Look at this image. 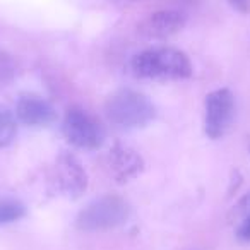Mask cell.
Returning a JSON list of instances; mask_svg holds the SVG:
<instances>
[{
    "mask_svg": "<svg viewBox=\"0 0 250 250\" xmlns=\"http://www.w3.org/2000/svg\"><path fill=\"white\" fill-rule=\"evenodd\" d=\"M130 70L139 79L178 81L192 76V63L180 50L156 46L134 55Z\"/></svg>",
    "mask_w": 250,
    "mask_h": 250,
    "instance_id": "1",
    "label": "cell"
},
{
    "mask_svg": "<svg viewBox=\"0 0 250 250\" xmlns=\"http://www.w3.org/2000/svg\"><path fill=\"white\" fill-rule=\"evenodd\" d=\"M104 111L108 120L120 129H141L156 117L153 101L134 89H118L110 94Z\"/></svg>",
    "mask_w": 250,
    "mask_h": 250,
    "instance_id": "2",
    "label": "cell"
},
{
    "mask_svg": "<svg viewBox=\"0 0 250 250\" xmlns=\"http://www.w3.org/2000/svg\"><path fill=\"white\" fill-rule=\"evenodd\" d=\"M129 204L118 195H101L77 214L76 226L83 231H104L120 226L129 218Z\"/></svg>",
    "mask_w": 250,
    "mask_h": 250,
    "instance_id": "3",
    "label": "cell"
},
{
    "mask_svg": "<svg viewBox=\"0 0 250 250\" xmlns=\"http://www.w3.org/2000/svg\"><path fill=\"white\" fill-rule=\"evenodd\" d=\"M62 132L65 139L79 149H98L104 139V132L96 118L79 106L67 110Z\"/></svg>",
    "mask_w": 250,
    "mask_h": 250,
    "instance_id": "4",
    "label": "cell"
},
{
    "mask_svg": "<svg viewBox=\"0 0 250 250\" xmlns=\"http://www.w3.org/2000/svg\"><path fill=\"white\" fill-rule=\"evenodd\" d=\"M204 130L211 139L223 137L235 118V98L229 89H216L204 100Z\"/></svg>",
    "mask_w": 250,
    "mask_h": 250,
    "instance_id": "5",
    "label": "cell"
},
{
    "mask_svg": "<svg viewBox=\"0 0 250 250\" xmlns=\"http://www.w3.org/2000/svg\"><path fill=\"white\" fill-rule=\"evenodd\" d=\"M52 184L67 197L77 199L87 188V175L76 156L62 153L53 167Z\"/></svg>",
    "mask_w": 250,
    "mask_h": 250,
    "instance_id": "6",
    "label": "cell"
},
{
    "mask_svg": "<svg viewBox=\"0 0 250 250\" xmlns=\"http://www.w3.org/2000/svg\"><path fill=\"white\" fill-rule=\"evenodd\" d=\"M108 168L118 184L132 180L143 171L144 161L137 151L125 144H113L108 153Z\"/></svg>",
    "mask_w": 250,
    "mask_h": 250,
    "instance_id": "7",
    "label": "cell"
},
{
    "mask_svg": "<svg viewBox=\"0 0 250 250\" xmlns=\"http://www.w3.org/2000/svg\"><path fill=\"white\" fill-rule=\"evenodd\" d=\"M16 117L29 127H48L57 120V111L38 94H22L16 106Z\"/></svg>",
    "mask_w": 250,
    "mask_h": 250,
    "instance_id": "8",
    "label": "cell"
},
{
    "mask_svg": "<svg viewBox=\"0 0 250 250\" xmlns=\"http://www.w3.org/2000/svg\"><path fill=\"white\" fill-rule=\"evenodd\" d=\"M185 26L184 14L177 11H158L139 24V33L147 40H165L177 35Z\"/></svg>",
    "mask_w": 250,
    "mask_h": 250,
    "instance_id": "9",
    "label": "cell"
},
{
    "mask_svg": "<svg viewBox=\"0 0 250 250\" xmlns=\"http://www.w3.org/2000/svg\"><path fill=\"white\" fill-rule=\"evenodd\" d=\"M18 134V122L12 110L0 103V149L7 147Z\"/></svg>",
    "mask_w": 250,
    "mask_h": 250,
    "instance_id": "10",
    "label": "cell"
},
{
    "mask_svg": "<svg viewBox=\"0 0 250 250\" xmlns=\"http://www.w3.org/2000/svg\"><path fill=\"white\" fill-rule=\"evenodd\" d=\"M238 219V238L250 242V194H247L231 212Z\"/></svg>",
    "mask_w": 250,
    "mask_h": 250,
    "instance_id": "11",
    "label": "cell"
},
{
    "mask_svg": "<svg viewBox=\"0 0 250 250\" xmlns=\"http://www.w3.org/2000/svg\"><path fill=\"white\" fill-rule=\"evenodd\" d=\"M26 214V208L22 202L14 199H0V225H9Z\"/></svg>",
    "mask_w": 250,
    "mask_h": 250,
    "instance_id": "12",
    "label": "cell"
},
{
    "mask_svg": "<svg viewBox=\"0 0 250 250\" xmlns=\"http://www.w3.org/2000/svg\"><path fill=\"white\" fill-rule=\"evenodd\" d=\"M14 76V63L5 53L0 52V79H11Z\"/></svg>",
    "mask_w": 250,
    "mask_h": 250,
    "instance_id": "13",
    "label": "cell"
},
{
    "mask_svg": "<svg viewBox=\"0 0 250 250\" xmlns=\"http://www.w3.org/2000/svg\"><path fill=\"white\" fill-rule=\"evenodd\" d=\"M228 2L238 12H247L250 9V0H228Z\"/></svg>",
    "mask_w": 250,
    "mask_h": 250,
    "instance_id": "14",
    "label": "cell"
},
{
    "mask_svg": "<svg viewBox=\"0 0 250 250\" xmlns=\"http://www.w3.org/2000/svg\"><path fill=\"white\" fill-rule=\"evenodd\" d=\"M111 4H127V2H139V0H108Z\"/></svg>",
    "mask_w": 250,
    "mask_h": 250,
    "instance_id": "15",
    "label": "cell"
}]
</instances>
